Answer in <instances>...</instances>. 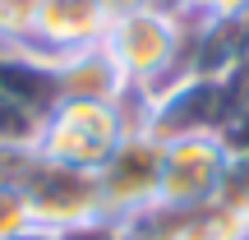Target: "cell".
I'll use <instances>...</instances> for the list:
<instances>
[{"mask_svg":"<svg viewBox=\"0 0 249 240\" xmlns=\"http://www.w3.org/2000/svg\"><path fill=\"white\" fill-rule=\"evenodd\" d=\"M102 46L124 74L129 92H152L157 83L176 79L185 65V14H171L161 5H139L107 23Z\"/></svg>","mask_w":249,"mask_h":240,"instance_id":"obj_1","label":"cell"},{"mask_svg":"<svg viewBox=\"0 0 249 240\" xmlns=\"http://www.w3.org/2000/svg\"><path fill=\"white\" fill-rule=\"evenodd\" d=\"M226 116H231V79L176 74L152 92H139V125L161 143L185 134H222Z\"/></svg>","mask_w":249,"mask_h":240,"instance_id":"obj_2","label":"cell"},{"mask_svg":"<svg viewBox=\"0 0 249 240\" xmlns=\"http://www.w3.org/2000/svg\"><path fill=\"white\" fill-rule=\"evenodd\" d=\"M129 134V111L116 102H70L65 97L51 116L42 120L37 134V152L51 162L79 171H97L102 162L116 152V143Z\"/></svg>","mask_w":249,"mask_h":240,"instance_id":"obj_3","label":"cell"},{"mask_svg":"<svg viewBox=\"0 0 249 240\" xmlns=\"http://www.w3.org/2000/svg\"><path fill=\"white\" fill-rule=\"evenodd\" d=\"M18 194H23V203H28V222L42 226V231H51V236L107 217L102 213L97 171L65 166V162H51V157H42V152L33 157Z\"/></svg>","mask_w":249,"mask_h":240,"instance_id":"obj_4","label":"cell"},{"mask_svg":"<svg viewBox=\"0 0 249 240\" xmlns=\"http://www.w3.org/2000/svg\"><path fill=\"white\" fill-rule=\"evenodd\" d=\"M161 157H166V143L152 129L134 125L116 143V152L97 166L102 213L124 222V217H134V213L157 203V194H161Z\"/></svg>","mask_w":249,"mask_h":240,"instance_id":"obj_5","label":"cell"},{"mask_svg":"<svg viewBox=\"0 0 249 240\" xmlns=\"http://www.w3.org/2000/svg\"><path fill=\"white\" fill-rule=\"evenodd\" d=\"M226 143L217 134H185V139H166V157H161V194L157 203L166 208H194L217 199L226 171Z\"/></svg>","mask_w":249,"mask_h":240,"instance_id":"obj_6","label":"cell"},{"mask_svg":"<svg viewBox=\"0 0 249 240\" xmlns=\"http://www.w3.org/2000/svg\"><path fill=\"white\" fill-rule=\"evenodd\" d=\"M111 14L97 5V0H42V18H37V51L60 60L70 51H83V46H97L107 37Z\"/></svg>","mask_w":249,"mask_h":240,"instance_id":"obj_7","label":"cell"},{"mask_svg":"<svg viewBox=\"0 0 249 240\" xmlns=\"http://www.w3.org/2000/svg\"><path fill=\"white\" fill-rule=\"evenodd\" d=\"M0 92L23 102V107L33 111V116H42V120L65 102L55 60L42 55L37 46H0Z\"/></svg>","mask_w":249,"mask_h":240,"instance_id":"obj_8","label":"cell"},{"mask_svg":"<svg viewBox=\"0 0 249 240\" xmlns=\"http://www.w3.org/2000/svg\"><path fill=\"white\" fill-rule=\"evenodd\" d=\"M55 74H60V97L70 102H116V107L129 102V83H124V74L116 70V60L107 55L102 42L60 55Z\"/></svg>","mask_w":249,"mask_h":240,"instance_id":"obj_9","label":"cell"},{"mask_svg":"<svg viewBox=\"0 0 249 240\" xmlns=\"http://www.w3.org/2000/svg\"><path fill=\"white\" fill-rule=\"evenodd\" d=\"M42 0H0V46H33Z\"/></svg>","mask_w":249,"mask_h":240,"instance_id":"obj_10","label":"cell"},{"mask_svg":"<svg viewBox=\"0 0 249 240\" xmlns=\"http://www.w3.org/2000/svg\"><path fill=\"white\" fill-rule=\"evenodd\" d=\"M37 134H42V116L0 92V148H37Z\"/></svg>","mask_w":249,"mask_h":240,"instance_id":"obj_11","label":"cell"},{"mask_svg":"<svg viewBox=\"0 0 249 240\" xmlns=\"http://www.w3.org/2000/svg\"><path fill=\"white\" fill-rule=\"evenodd\" d=\"M222 203H231L235 213L249 222V152H231L222 171V189H217Z\"/></svg>","mask_w":249,"mask_h":240,"instance_id":"obj_12","label":"cell"},{"mask_svg":"<svg viewBox=\"0 0 249 240\" xmlns=\"http://www.w3.org/2000/svg\"><path fill=\"white\" fill-rule=\"evenodd\" d=\"M23 226H33V222H28V203H23V194H18V189H9V185H0V240L18 236Z\"/></svg>","mask_w":249,"mask_h":240,"instance_id":"obj_13","label":"cell"},{"mask_svg":"<svg viewBox=\"0 0 249 240\" xmlns=\"http://www.w3.org/2000/svg\"><path fill=\"white\" fill-rule=\"evenodd\" d=\"M55 240H124V226L116 217H97V222L70 226V231H55Z\"/></svg>","mask_w":249,"mask_h":240,"instance_id":"obj_14","label":"cell"},{"mask_svg":"<svg viewBox=\"0 0 249 240\" xmlns=\"http://www.w3.org/2000/svg\"><path fill=\"white\" fill-rule=\"evenodd\" d=\"M180 9L194 18H231L240 9H249V0H180Z\"/></svg>","mask_w":249,"mask_h":240,"instance_id":"obj_15","label":"cell"},{"mask_svg":"<svg viewBox=\"0 0 249 240\" xmlns=\"http://www.w3.org/2000/svg\"><path fill=\"white\" fill-rule=\"evenodd\" d=\"M102 9H107L111 18H120V14H129V9H139V5H152V0H97Z\"/></svg>","mask_w":249,"mask_h":240,"instance_id":"obj_16","label":"cell"},{"mask_svg":"<svg viewBox=\"0 0 249 240\" xmlns=\"http://www.w3.org/2000/svg\"><path fill=\"white\" fill-rule=\"evenodd\" d=\"M9 240H55L51 231H42V226H23L18 236H9Z\"/></svg>","mask_w":249,"mask_h":240,"instance_id":"obj_17","label":"cell"}]
</instances>
